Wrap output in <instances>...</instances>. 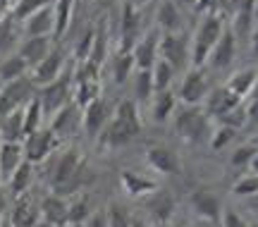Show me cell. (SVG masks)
I'll list each match as a JSON object with an SVG mask.
<instances>
[{
  "mask_svg": "<svg viewBox=\"0 0 258 227\" xmlns=\"http://www.w3.org/2000/svg\"><path fill=\"white\" fill-rule=\"evenodd\" d=\"M141 127L144 125H141V115H139V103L132 98H122L115 105L112 120L108 122V127L103 129L98 139L108 148H122L141 134Z\"/></svg>",
  "mask_w": 258,
  "mask_h": 227,
  "instance_id": "cell-1",
  "label": "cell"
},
{
  "mask_svg": "<svg viewBox=\"0 0 258 227\" xmlns=\"http://www.w3.org/2000/svg\"><path fill=\"white\" fill-rule=\"evenodd\" d=\"M172 127L177 136L189 144H206L211 139V118L206 115L201 105H177L172 115Z\"/></svg>",
  "mask_w": 258,
  "mask_h": 227,
  "instance_id": "cell-2",
  "label": "cell"
},
{
  "mask_svg": "<svg viewBox=\"0 0 258 227\" xmlns=\"http://www.w3.org/2000/svg\"><path fill=\"white\" fill-rule=\"evenodd\" d=\"M225 34V22L220 15H206L191 38V67H206L213 45Z\"/></svg>",
  "mask_w": 258,
  "mask_h": 227,
  "instance_id": "cell-3",
  "label": "cell"
},
{
  "mask_svg": "<svg viewBox=\"0 0 258 227\" xmlns=\"http://www.w3.org/2000/svg\"><path fill=\"white\" fill-rule=\"evenodd\" d=\"M72 86H74L72 72L64 70L55 82L36 89V100H38V105H41V110H43V115H50V118H53L57 110L64 108V105L72 100Z\"/></svg>",
  "mask_w": 258,
  "mask_h": 227,
  "instance_id": "cell-4",
  "label": "cell"
},
{
  "mask_svg": "<svg viewBox=\"0 0 258 227\" xmlns=\"http://www.w3.org/2000/svg\"><path fill=\"white\" fill-rule=\"evenodd\" d=\"M158 58L165 60L175 72H186L191 67V43H189V38L182 31L163 34L158 38Z\"/></svg>",
  "mask_w": 258,
  "mask_h": 227,
  "instance_id": "cell-5",
  "label": "cell"
},
{
  "mask_svg": "<svg viewBox=\"0 0 258 227\" xmlns=\"http://www.w3.org/2000/svg\"><path fill=\"white\" fill-rule=\"evenodd\" d=\"M57 146H60V139L50 129H38V132L22 139L24 160H29L31 165H38V163H43V160H48L50 155L55 153Z\"/></svg>",
  "mask_w": 258,
  "mask_h": 227,
  "instance_id": "cell-6",
  "label": "cell"
},
{
  "mask_svg": "<svg viewBox=\"0 0 258 227\" xmlns=\"http://www.w3.org/2000/svg\"><path fill=\"white\" fill-rule=\"evenodd\" d=\"M208 91H211V84L206 77V70L203 67H189L184 72L182 84H179L177 100L184 103V105H201L208 96Z\"/></svg>",
  "mask_w": 258,
  "mask_h": 227,
  "instance_id": "cell-7",
  "label": "cell"
},
{
  "mask_svg": "<svg viewBox=\"0 0 258 227\" xmlns=\"http://www.w3.org/2000/svg\"><path fill=\"white\" fill-rule=\"evenodd\" d=\"M112 110H115V105H112L108 98H103V96L91 100L89 105H84L82 108V129L86 132V136H91V139L101 136V132L108 127V122L112 120Z\"/></svg>",
  "mask_w": 258,
  "mask_h": 227,
  "instance_id": "cell-8",
  "label": "cell"
},
{
  "mask_svg": "<svg viewBox=\"0 0 258 227\" xmlns=\"http://www.w3.org/2000/svg\"><path fill=\"white\" fill-rule=\"evenodd\" d=\"M62 72H64V53L60 48H53L41 63L31 67L29 79L36 84V89H41V86H46V84L55 82Z\"/></svg>",
  "mask_w": 258,
  "mask_h": 227,
  "instance_id": "cell-9",
  "label": "cell"
},
{
  "mask_svg": "<svg viewBox=\"0 0 258 227\" xmlns=\"http://www.w3.org/2000/svg\"><path fill=\"white\" fill-rule=\"evenodd\" d=\"M144 208H146V213L156 220L158 225H167L170 218L175 215L177 201L167 189H160V187H158V189H153L148 196H144Z\"/></svg>",
  "mask_w": 258,
  "mask_h": 227,
  "instance_id": "cell-10",
  "label": "cell"
},
{
  "mask_svg": "<svg viewBox=\"0 0 258 227\" xmlns=\"http://www.w3.org/2000/svg\"><path fill=\"white\" fill-rule=\"evenodd\" d=\"M22 31H24V36H50L55 31V10H53V3L34 10L31 15H27L22 19Z\"/></svg>",
  "mask_w": 258,
  "mask_h": 227,
  "instance_id": "cell-11",
  "label": "cell"
},
{
  "mask_svg": "<svg viewBox=\"0 0 258 227\" xmlns=\"http://www.w3.org/2000/svg\"><path fill=\"white\" fill-rule=\"evenodd\" d=\"M48 129H50L60 141L67 139V136H72L77 129H82V108H79L74 100H70L64 108H60L55 115H53Z\"/></svg>",
  "mask_w": 258,
  "mask_h": 227,
  "instance_id": "cell-12",
  "label": "cell"
},
{
  "mask_svg": "<svg viewBox=\"0 0 258 227\" xmlns=\"http://www.w3.org/2000/svg\"><path fill=\"white\" fill-rule=\"evenodd\" d=\"M146 163L160 175H179L182 173V163L179 155L165 144H153L146 148Z\"/></svg>",
  "mask_w": 258,
  "mask_h": 227,
  "instance_id": "cell-13",
  "label": "cell"
},
{
  "mask_svg": "<svg viewBox=\"0 0 258 227\" xmlns=\"http://www.w3.org/2000/svg\"><path fill=\"white\" fill-rule=\"evenodd\" d=\"M206 115L208 118H218L220 120L225 112H230V110H234L239 103H244L241 98H237L234 93H232L227 86H220V89H211L208 91V96H206Z\"/></svg>",
  "mask_w": 258,
  "mask_h": 227,
  "instance_id": "cell-14",
  "label": "cell"
},
{
  "mask_svg": "<svg viewBox=\"0 0 258 227\" xmlns=\"http://www.w3.org/2000/svg\"><path fill=\"white\" fill-rule=\"evenodd\" d=\"M86 163V158H84L77 148H67V151H62V153L57 155L55 160V170H53V177H50V182H53V189H57V187H62L64 182L70 180L82 165Z\"/></svg>",
  "mask_w": 258,
  "mask_h": 227,
  "instance_id": "cell-15",
  "label": "cell"
},
{
  "mask_svg": "<svg viewBox=\"0 0 258 227\" xmlns=\"http://www.w3.org/2000/svg\"><path fill=\"white\" fill-rule=\"evenodd\" d=\"M8 220L15 227H34V225H38L41 215H38L36 201L31 199L29 194L17 196V199H15V203H12V208H10Z\"/></svg>",
  "mask_w": 258,
  "mask_h": 227,
  "instance_id": "cell-16",
  "label": "cell"
},
{
  "mask_svg": "<svg viewBox=\"0 0 258 227\" xmlns=\"http://www.w3.org/2000/svg\"><path fill=\"white\" fill-rule=\"evenodd\" d=\"M234 53H237V38H234L232 31H225L218 38V43L213 45L206 65H211V70H227L232 65V60H234Z\"/></svg>",
  "mask_w": 258,
  "mask_h": 227,
  "instance_id": "cell-17",
  "label": "cell"
},
{
  "mask_svg": "<svg viewBox=\"0 0 258 227\" xmlns=\"http://www.w3.org/2000/svg\"><path fill=\"white\" fill-rule=\"evenodd\" d=\"M53 50V41L50 36H27L17 48V55L29 65V70L38 65L48 53Z\"/></svg>",
  "mask_w": 258,
  "mask_h": 227,
  "instance_id": "cell-18",
  "label": "cell"
},
{
  "mask_svg": "<svg viewBox=\"0 0 258 227\" xmlns=\"http://www.w3.org/2000/svg\"><path fill=\"white\" fill-rule=\"evenodd\" d=\"M189 201H191L194 213L201 220H208V222H218V220H220V213H222L220 199H218L213 191H208V189L194 191Z\"/></svg>",
  "mask_w": 258,
  "mask_h": 227,
  "instance_id": "cell-19",
  "label": "cell"
},
{
  "mask_svg": "<svg viewBox=\"0 0 258 227\" xmlns=\"http://www.w3.org/2000/svg\"><path fill=\"white\" fill-rule=\"evenodd\" d=\"M38 215H41V222L53 227H64L67 225V201L57 194H50L38 203Z\"/></svg>",
  "mask_w": 258,
  "mask_h": 227,
  "instance_id": "cell-20",
  "label": "cell"
},
{
  "mask_svg": "<svg viewBox=\"0 0 258 227\" xmlns=\"http://www.w3.org/2000/svg\"><path fill=\"white\" fill-rule=\"evenodd\" d=\"M24 163L22 141H0V180L8 182L10 175Z\"/></svg>",
  "mask_w": 258,
  "mask_h": 227,
  "instance_id": "cell-21",
  "label": "cell"
},
{
  "mask_svg": "<svg viewBox=\"0 0 258 227\" xmlns=\"http://www.w3.org/2000/svg\"><path fill=\"white\" fill-rule=\"evenodd\" d=\"M158 38L156 34H148L141 41L134 43V50H132V58H134V67L137 70H151L158 60Z\"/></svg>",
  "mask_w": 258,
  "mask_h": 227,
  "instance_id": "cell-22",
  "label": "cell"
},
{
  "mask_svg": "<svg viewBox=\"0 0 258 227\" xmlns=\"http://www.w3.org/2000/svg\"><path fill=\"white\" fill-rule=\"evenodd\" d=\"M141 29V17H139L137 5L124 3L120 19V34H122V48L120 50H132V41H137V34Z\"/></svg>",
  "mask_w": 258,
  "mask_h": 227,
  "instance_id": "cell-23",
  "label": "cell"
},
{
  "mask_svg": "<svg viewBox=\"0 0 258 227\" xmlns=\"http://www.w3.org/2000/svg\"><path fill=\"white\" fill-rule=\"evenodd\" d=\"M148 103H151V112H153L156 122H170L177 110V93L172 89L156 91L153 98L148 100Z\"/></svg>",
  "mask_w": 258,
  "mask_h": 227,
  "instance_id": "cell-24",
  "label": "cell"
},
{
  "mask_svg": "<svg viewBox=\"0 0 258 227\" xmlns=\"http://www.w3.org/2000/svg\"><path fill=\"white\" fill-rule=\"evenodd\" d=\"M120 182H122V189L127 191V194H132V196H148L153 189H158L156 182L144 177V175L134 173V170H122Z\"/></svg>",
  "mask_w": 258,
  "mask_h": 227,
  "instance_id": "cell-25",
  "label": "cell"
},
{
  "mask_svg": "<svg viewBox=\"0 0 258 227\" xmlns=\"http://www.w3.org/2000/svg\"><path fill=\"white\" fill-rule=\"evenodd\" d=\"M258 79V70H253V67H249V70H239L237 74H232L230 79H227V89L237 96V98L246 100L251 96V91H253V84H256Z\"/></svg>",
  "mask_w": 258,
  "mask_h": 227,
  "instance_id": "cell-26",
  "label": "cell"
},
{
  "mask_svg": "<svg viewBox=\"0 0 258 227\" xmlns=\"http://www.w3.org/2000/svg\"><path fill=\"white\" fill-rule=\"evenodd\" d=\"M31 182H34V165L29 163V160H24L15 173L10 175V180L5 182V184L10 187V194L17 199V196H22V194H29Z\"/></svg>",
  "mask_w": 258,
  "mask_h": 227,
  "instance_id": "cell-27",
  "label": "cell"
},
{
  "mask_svg": "<svg viewBox=\"0 0 258 227\" xmlns=\"http://www.w3.org/2000/svg\"><path fill=\"white\" fill-rule=\"evenodd\" d=\"M156 17H158L160 29H165V34L182 31V15H179V8H177L172 0H163V3L158 5Z\"/></svg>",
  "mask_w": 258,
  "mask_h": 227,
  "instance_id": "cell-28",
  "label": "cell"
},
{
  "mask_svg": "<svg viewBox=\"0 0 258 227\" xmlns=\"http://www.w3.org/2000/svg\"><path fill=\"white\" fill-rule=\"evenodd\" d=\"M24 74H29V65L17 53H10L8 58L0 60V84L15 82V79L24 77Z\"/></svg>",
  "mask_w": 258,
  "mask_h": 227,
  "instance_id": "cell-29",
  "label": "cell"
},
{
  "mask_svg": "<svg viewBox=\"0 0 258 227\" xmlns=\"http://www.w3.org/2000/svg\"><path fill=\"white\" fill-rule=\"evenodd\" d=\"M91 201L89 196H84V194H77L70 203H67V225H84L86 220L91 218Z\"/></svg>",
  "mask_w": 258,
  "mask_h": 227,
  "instance_id": "cell-30",
  "label": "cell"
},
{
  "mask_svg": "<svg viewBox=\"0 0 258 227\" xmlns=\"http://www.w3.org/2000/svg\"><path fill=\"white\" fill-rule=\"evenodd\" d=\"M132 86H134V98L137 103H148L153 98V77H151V70H137L134 77H132Z\"/></svg>",
  "mask_w": 258,
  "mask_h": 227,
  "instance_id": "cell-31",
  "label": "cell"
},
{
  "mask_svg": "<svg viewBox=\"0 0 258 227\" xmlns=\"http://www.w3.org/2000/svg\"><path fill=\"white\" fill-rule=\"evenodd\" d=\"M24 139V122H22V108L0 122V141H22Z\"/></svg>",
  "mask_w": 258,
  "mask_h": 227,
  "instance_id": "cell-32",
  "label": "cell"
},
{
  "mask_svg": "<svg viewBox=\"0 0 258 227\" xmlns=\"http://www.w3.org/2000/svg\"><path fill=\"white\" fill-rule=\"evenodd\" d=\"M134 58H132V50H120V53L112 58V79L115 84H124L127 79H132V72H134Z\"/></svg>",
  "mask_w": 258,
  "mask_h": 227,
  "instance_id": "cell-33",
  "label": "cell"
},
{
  "mask_svg": "<svg viewBox=\"0 0 258 227\" xmlns=\"http://www.w3.org/2000/svg\"><path fill=\"white\" fill-rule=\"evenodd\" d=\"M22 122H24V136L34 134V132L41 129V122H43V110H41V105H38L36 96H34V98L22 108Z\"/></svg>",
  "mask_w": 258,
  "mask_h": 227,
  "instance_id": "cell-34",
  "label": "cell"
},
{
  "mask_svg": "<svg viewBox=\"0 0 258 227\" xmlns=\"http://www.w3.org/2000/svg\"><path fill=\"white\" fill-rule=\"evenodd\" d=\"M151 77H153V89L165 91V89L172 86V82H175V70H172L165 60H160V58H158L156 65L151 67Z\"/></svg>",
  "mask_w": 258,
  "mask_h": 227,
  "instance_id": "cell-35",
  "label": "cell"
},
{
  "mask_svg": "<svg viewBox=\"0 0 258 227\" xmlns=\"http://www.w3.org/2000/svg\"><path fill=\"white\" fill-rule=\"evenodd\" d=\"M232 194H234V196H239V199H253V196L258 194V175L251 173V170L246 175H241L239 180L234 182Z\"/></svg>",
  "mask_w": 258,
  "mask_h": 227,
  "instance_id": "cell-36",
  "label": "cell"
},
{
  "mask_svg": "<svg viewBox=\"0 0 258 227\" xmlns=\"http://www.w3.org/2000/svg\"><path fill=\"white\" fill-rule=\"evenodd\" d=\"M234 136H237V129L220 125L218 129H213V132H211V139H208V141H211L213 151H222V148L230 144V141H234Z\"/></svg>",
  "mask_w": 258,
  "mask_h": 227,
  "instance_id": "cell-37",
  "label": "cell"
},
{
  "mask_svg": "<svg viewBox=\"0 0 258 227\" xmlns=\"http://www.w3.org/2000/svg\"><path fill=\"white\" fill-rule=\"evenodd\" d=\"M256 153H258V146L256 144H244V146H239L237 151H232L230 160H232V165H234V167H249Z\"/></svg>",
  "mask_w": 258,
  "mask_h": 227,
  "instance_id": "cell-38",
  "label": "cell"
},
{
  "mask_svg": "<svg viewBox=\"0 0 258 227\" xmlns=\"http://www.w3.org/2000/svg\"><path fill=\"white\" fill-rule=\"evenodd\" d=\"M105 222H108V227H132V218H129V213L122 208L120 203H112L108 208Z\"/></svg>",
  "mask_w": 258,
  "mask_h": 227,
  "instance_id": "cell-39",
  "label": "cell"
},
{
  "mask_svg": "<svg viewBox=\"0 0 258 227\" xmlns=\"http://www.w3.org/2000/svg\"><path fill=\"white\" fill-rule=\"evenodd\" d=\"M15 45H17V36H15L12 22L5 19V22L0 24V53H10Z\"/></svg>",
  "mask_w": 258,
  "mask_h": 227,
  "instance_id": "cell-40",
  "label": "cell"
},
{
  "mask_svg": "<svg viewBox=\"0 0 258 227\" xmlns=\"http://www.w3.org/2000/svg\"><path fill=\"white\" fill-rule=\"evenodd\" d=\"M50 0H19V5L15 8V15H17L19 19H24L27 15H31L34 10L43 8V5H48Z\"/></svg>",
  "mask_w": 258,
  "mask_h": 227,
  "instance_id": "cell-41",
  "label": "cell"
},
{
  "mask_svg": "<svg viewBox=\"0 0 258 227\" xmlns=\"http://www.w3.org/2000/svg\"><path fill=\"white\" fill-rule=\"evenodd\" d=\"M246 108V120H244V127L258 132V98H249V103H244Z\"/></svg>",
  "mask_w": 258,
  "mask_h": 227,
  "instance_id": "cell-42",
  "label": "cell"
},
{
  "mask_svg": "<svg viewBox=\"0 0 258 227\" xmlns=\"http://www.w3.org/2000/svg\"><path fill=\"white\" fill-rule=\"evenodd\" d=\"M220 220H222V227H251L237 210H225V213H220Z\"/></svg>",
  "mask_w": 258,
  "mask_h": 227,
  "instance_id": "cell-43",
  "label": "cell"
},
{
  "mask_svg": "<svg viewBox=\"0 0 258 227\" xmlns=\"http://www.w3.org/2000/svg\"><path fill=\"white\" fill-rule=\"evenodd\" d=\"M91 45H93V29H86V31H84V36H82V43L77 45V58H79L82 63L89 58Z\"/></svg>",
  "mask_w": 258,
  "mask_h": 227,
  "instance_id": "cell-44",
  "label": "cell"
},
{
  "mask_svg": "<svg viewBox=\"0 0 258 227\" xmlns=\"http://www.w3.org/2000/svg\"><path fill=\"white\" fill-rule=\"evenodd\" d=\"M15 110H19V108L8 98V96H5V93H3V91H0V122L8 118V115H12Z\"/></svg>",
  "mask_w": 258,
  "mask_h": 227,
  "instance_id": "cell-45",
  "label": "cell"
},
{
  "mask_svg": "<svg viewBox=\"0 0 258 227\" xmlns=\"http://www.w3.org/2000/svg\"><path fill=\"white\" fill-rule=\"evenodd\" d=\"M86 227H108V222H105V215H101V213H91V218L84 222Z\"/></svg>",
  "mask_w": 258,
  "mask_h": 227,
  "instance_id": "cell-46",
  "label": "cell"
},
{
  "mask_svg": "<svg viewBox=\"0 0 258 227\" xmlns=\"http://www.w3.org/2000/svg\"><path fill=\"white\" fill-rule=\"evenodd\" d=\"M251 50H253V55L258 58V27L253 29V34H251Z\"/></svg>",
  "mask_w": 258,
  "mask_h": 227,
  "instance_id": "cell-47",
  "label": "cell"
},
{
  "mask_svg": "<svg viewBox=\"0 0 258 227\" xmlns=\"http://www.w3.org/2000/svg\"><path fill=\"white\" fill-rule=\"evenodd\" d=\"M177 8H196V0H172Z\"/></svg>",
  "mask_w": 258,
  "mask_h": 227,
  "instance_id": "cell-48",
  "label": "cell"
},
{
  "mask_svg": "<svg viewBox=\"0 0 258 227\" xmlns=\"http://www.w3.org/2000/svg\"><path fill=\"white\" fill-rule=\"evenodd\" d=\"M5 208H8V199H5V194L0 191V215L5 213Z\"/></svg>",
  "mask_w": 258,
  "mask_h": 227,
  "instance_id": "cell-49",
  "label": "cell"
},
{
  "mask_svg": "<svg viewBox=\"0 0 258 227\" xmlns=\"http://www.w3.org/2000/svg\"><path fill=\"white\" fill-rule=\"evenodd\" d=\"M249 170H251V173H256V175H258V153L253 155V160H251V165H249Z\"/></svg>",
  "mask_w": 258,
  "mask_h": 227,
  "instance_id": "cell-50",
  "label": "cell"
},
{
  "mask_svg": "<svg viewBox=\"0 0 258 227\" xmlns=\"http://www.w3.org/2000/svg\"><path fill=\"white\" fill-rule=\"evenodd\" d=\"M251 10H253V22H258V0H251Z\"/></svg>",
  "mask_w": 258,
  "mask_h": 227,
  "instance_id": "cell-51",
  "label": "cell"
},
{
  "mask_svg": "<svg viewBox=\"0 0 258 227\" xmlns=\"http://www.w3.org/2000/svg\"><path fill=\"white\" fill-rule=\"evenodd\" d=\"M194 227H215V222H208V220H199Z\"/></svg>",
  "mask_w": 258,
  "mask_h": 227,
  "instance_id": "cell-52",
  "label": "cell"
},
{
  "mask_svg": "<svg viewBox=\"0 0 258 227\" xmlns=\"http://www.w3.org/2000/svg\"><path fill=\"white\" fill-rule=\"evenodd\" d=\"M211 3H213V0H196V8H199V10H203V8H206V5H211Z\"/></svg>",
  "mask_w": 258,
  "mask_h": 227,
  "instance_id": "cell-53",
  "label": "cell"
},
{
  "mask_svg": "<svg viewBox=\"0 0 258 227\" xmlns=\"http://www.w3.org/2000/svg\"><path fill=\"white\" fill-rule=\"evenodd\" d=\"M0 227H15V225H12V222H10V220L3 215V220H0Z\"/></svg>",
  "mask_w": 258,
  "mask_h": 227,
  "instance_id": "cell-54",
  "label": "cell"
},
{
  "mask_svg": "<svg viewBox=\"0 0 258 227\" xmlns=\"http://www.w3.org/2000/svg\"><path fill=\"white\" fill-rule=\"evenodd\" d=\"M249 98H258V79H256V84H253V91H251Z\"/></svg>",
  "mask_w": 258,
  "mask_h": 227,
  "instance_id": "cell-55",
  "label": "cell"
},
{
  "mask_svg": "<svg viewBox=\"0 0 258 227\" xmlns=\"http://www.w3.org/2000/svg\"><path fill=\"white\" fill-rule=\"evenodd\" d=\"M132 227H148L146 222H141V220H132Z\"/></svg>",
  "mask_w": 258,
  "mask_h": 227,
  "instance_id": "cell-56",
  "label": "cell"
},
{
  "mask_svg": "<svg viewBox=\"0 0 258 227\" xmlns=\"http://www.w3.org/2000/svg\"><path fill=\"white\" fill-rule=\"evenodd\" d=\"M253 144H256V146H258V134H256V139H253Z\"/></svg>",
  "mask_w": 258,
  "mask_h": 227,
  "instance_id": "cell-57",
  "label": "cell"
},
{
  "mask_svg": "<svg viewBox=\"0 0 258 227\" xmlns=\"http://www.w3.org/2000/svg\"><path fill=\"white\" fill-rule=\"evenodd\" d=\"M64 227H77V225H64Z\"/></svg>",
  "mask_w": 258,
  "mask_h": 227,
  "instance_id": "cell-58",
  "label": "cell"
},
{
  "mask_svg": "<svg viewBox=\"0 0 258 227\" xmlns=\"http://www.w3.org/2000/svg\"><path fill=\"white\" fill-rule=\"evenodd\" d=\"M175 227H184V225H175Z\"/></svg>",
  "mask_w": 258,
  "mask_h": 227,
  "instance_id": "cell-59",
  "label": "cell"
},
{
  "mask_svg": "<svg viewBox=\"0 0 258 227\" xmlns=\"http://www.w3.org/2000/svg\"><path fill=\"white\" fill-rule=\"evenodd\" d=\"M0 220H3V215H0Z\"/></svg>",
  "mask_w": 258,
  "mask_h": 227,
  "instance_id": "cell-60",
  "label": "cell"
},
{
  "mask_svg": "<svg viewBox=\"0 0 258 227\" xmlns=\"http://www.w3.org/2000/svg\"><path fill=\"white\" fill-rule=\"evenodd\" d=\"M141 3H144V0H141Z\"/></svg>",
  "mask_w": 258,
  "mask_h": 227,
  "instance_id": "cell-61",
  "label": "cell"
},
{
  "mask_svg": "<svg viewBox=\"0 0 258 227\" xmlns=\"http://www.w3.org/2000/svg\"><path fill=\"white\" fill-rule=\"evenodd\" d=\"M0 182H3V180H0Z\"/></svg>",
  "mask_w": 258,
  "mask_h": 227,
  "instance_id": "cell-62",
  "label": "cell"
}]
</instances>
